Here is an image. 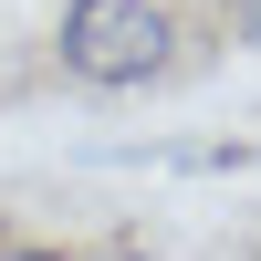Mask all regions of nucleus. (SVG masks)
Instances as JSON below:
<instances>
[{
	"instance_id": "3",
	"label": "nucleus",
	"mask_w": 261,
	"mask_h": 261,
	"mask_svg": "<svg viewBox=\"0 0 261 261\" xmlns=\"http://www.w3.org/2000/svg\"><path fill=\"white\" fill-rule=\"evenodd\" d=\"M0 261H63V251H42V241H0Z\"/></svg>"
},
{
	"instance_id": "1",
	"label": "nucleus",
	"mask_w": 261,
	"mask_h": 261,
	"mask_svg": "<svg viewBox=\"0 0 261 261\" xmlns=\"http://www.w3.org/2000/svg\"><path fill=\"white\" fill-rule=\"evenodd\" d=\"M178 11L167 0H63L53 21V63L73 84H94V94H136V84H157L167 63H178Z\"/></svg>"
},
{
	"instance_id": "2",
	"label": "nucleus",
	"mask_w": 261,
	"mask_h": 261,
	"mask_svg": "<svg viewBox=\"0 0 261 261\" xmlns=\"http://www.w3.org/2000/svg\"><path fill=\"white\" fill-rule=\"evenodd\" d=\"M230 42H251V53H261V0H230Z\"/></svg>"
}]
</instances>
